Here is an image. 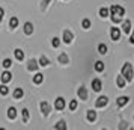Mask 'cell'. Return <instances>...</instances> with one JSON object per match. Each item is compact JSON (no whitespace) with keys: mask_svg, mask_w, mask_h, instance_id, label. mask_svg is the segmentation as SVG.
Listing matches in <instances>:
<instances>
[{"mask_svg":"<svg viewBox=\"0 0 134 130\" xmlns=\"http://www.w3.org/2000/svg\"><path fill=\"white\" fill-rule=\"evenodd\" d=\"M77 95H79L80 100H87V91H86L85 86H80L79 91H77Z\"/></svg>","mask_w":134,"mask_h":130,"instance_id":"9c48e42d","label":"cell"},{"mask_svg":"<svg viewBox=\"0 0 134 130\" xmlns=\"http://www.w3.org/2000/svg\"><path fill=\"white\" fill-rule=\"evenodd\" d=\"M81 26H83V29H89V27H91V20L89 18H83Z\"/></svg>","mask_w":134,"mask_h":130,"instance_id":"f546056e","label":"cell"},{"mask_svg":"<svg viewBox=\"0 0 134 130\" xmlns=\"http://www.w3.org/2000/svg\"><path fill=\"white\" fill-rule=\"evenodd\" d=\"M50 2H51V0H44V3H50Z\"/></svg>","mask_w":134,"mask_h":130,"instance_id":"8d00e7d4","label":"cell"},{"mask_svg":"<svg viewBox=\"0 0 134 130\" xmlns=\"http://www.w3.org/2000/svg\"><path fill=\"white\" fill-rule=\"evenodd\" d=\"M121 74L125 77V80H127V82H131V80H133V77H134V70H133V67H131V64H128V62H125V64H124Z\"/></svg>","mask_w":134,"mask_h":130,"instance_id":"6da1fadb","label":"cell"},{"mask_svg":"<svg viewBox=\"0 0 134 130\" xmlns=\"http://www.w3.org/2000/svg\"><path fill=\"white\" fill-rule=\"evenodd\" d=\"M38 67H39V61H35V59H30L29 64H27V70L29 71H36Z\"/></svg>","mask_w":134,"mask_h":130,"instance_id":"52a82bcc","label":"cell"},{"mask_svg":"<svg viewBox=\"0 0 134 130\" xmlns=\"http://www.w3.org/2000/svg\"><path fill=\"white\" fill-rule=\"evenodd\" d=\"M109 14H110V9H107V8H101V9H99V15H101L103 18H105Z\"/></svg>","mask_w":134,"mask_h":130,"instance_id":"83f0119b","label":"cell"},{"mask_svg":"<svg viewBox=\"0 0 134 130\" xmlns=\"http://www.w3.org/2000/svg\"><path fill=\"white\" fill-rule=\"evenodd\" d=\"M110 37L113 41H119V38H121V30L118 29V27H111V30H110Z\"/></svg>","mask_w":134,"mask_h":130,"instance_id":"5b68a950","label":"cell"},{"mask_svg":"<svg viewBox=\"0 0 134 130\" xmlns=\"http://www.w3.org/2000/svg\"><path fill=\"white\" fill-rule=\"evenodd\" d=\"M86 118H87V121H89V123H93V121L97 119V112H95V111H87Z\"/></svg>","mask_w":134,"mask_h":130,"instance_id":"9a60e30c","label":"cell"},{"mask_svg":"<svg viewBox=\"0 0 134 130\" xmlns=\"http://www.w3.org/2000/svg\"><path fill=\"white\" fill-rule=\"evenodd\" d=\"M17 26H18V18L17 17H12V18L9 20V27L11 29H15Z\"/></svg>","mask_w":134,"mask_h":130,"instance_id":"7402d4cb","label":"cell"},{"mask_svg":"<svg viewBox=\"0 0 134 130\" xmlns=\"http://www.w3.org/2000/svg\"><path fill=\"white\" fill-rule=\"evenodd\" d=\"M11 65H12V61H11V59H5V61H3V67H5V68H11Z\"/></svg>","mask_w":134,"mask_h":130,"instance_id":"836d02e7","label":"cell"},{"mask_svg":"<svg viewBox=\"0 0 134 130\" xmlns=\"http://www.w3.org/2000/svg\"><path fill=\"white\" fill-rule=\"evenodd\" d=\"M8 92H9V88H8L5 83H3V85L0 86V94H2V95H6Z\"/></svg>","mask_w":134,"mask_h":130,"instance_id":"4dcf8cb0","label":"cell"},{"mask_svg":"<svg viewBox=\"0 0 134 130\" xmlns=\"http://www.w3.org/2000/svg\"><path fill=\"white\" fill-rule=\"evenodd\" d=\"M111 21L113 23H119V21H122V15H118V14H111Z\"/></svg>","mask_w":134,"mask_h":130,"instance_id":"f1b7e54d","label":"cell"},{"mask_svg":"<svg viewBox=\"0 0 134 130\" xmlns=\"http://www.w3.org/2000/svg\"><path fill=\"white\" fill-rule=\"evenodd\" d=\"M50 111H51V107L47 101H41V112H42L44 115H48Z\"/></svg>","mask_w":134,"mask_h":130,"instance_id":"8fae6325","label":"cell"},{"mask_svg":"<svg viewBox=\"0 0 134 130\" xmlns=\"http://www.w3.org/2000/svg\"><path fill=\"white\" fill-rule=\"evenodd\" d=\"M3 15H5V11H3V8H0V23L3 20Z\"/></svg>","mask_w":134,"mask_h":130,"instance_id":"e575fe53","label":"cell"},{"mask_svg":"<svg viewBox=\"0 0 134 130\" xmlns=\"http://www.w3.org/2000/svg\"><path fill=\"white\" fill-rule=\"evenodd\" d=\"M42 80H44V74H41V73H36L33 76V83L39 85V83H42Z\"/></svg>","mask_w":134,"mask_h":130,"instance_id":"e0dca14e","label":"cell"},{"mask_svg":"<svg viewBox=\"0 0 134 130\" xmlns=\"http://www.w3.org/2000/svg\"><path fill=\"white\" fill-rule=\"evenodd\" d=\"M21 117H23V123H27L29 121V111L27 109H23L21 111Z\"/></svg>","mask_w":134,"mask_h":130,"instance_id":"484cf974","label":"cell"},{"mask_svg":"<svg viewBox=\"0 0 134 130\" xmlns=\"http://www.w3.org/2000/svg\"><path fill=\"white\" fill-rule=\"evenodd\" d=\"M54 107L57 111H63L65 109V98L63 97H57L54 101Z\"/></svg>","mask_w":134,"mask_h":130,"instance_id":"277c9868","label":"cell"},{"mask_svg":"<svg viewBox=\"0 0 134 130\" xmlns=\"http://www.w3.org/2000/svg\"><path fill=\"white\" fill-rule=\"evenodd\" d=\"M15 117H17V109L15 107H9L8 109V118L9 119H14Z\"/></svg>","mask_w":134,"mask_h":130,"instance_id":"d6986e66","label":"cell"},{"mask_svg":"<svg viewBox=\"0 0 134 130\" xmlns=\"http://www.w3.org/2000/svg\"><path fill=\"white\" fill-rule=\"evenodd\" d=\"M95 70H97L98 73L104 71V62H101V61H97V62H95Z\"/></svg>","mask_w":134,"mask_h":130,"instance_id":"603a6c76","label":"cell"},{"mask_svg":"<svg viewBox=\"0 0 134 130\" xmlns=\"http://www.w3.org/2000/svg\"><path fill=\"white\" fill-rule=\"evenodd\" d=\"M125 82H127V80H125V77H124L122 74L116 77V85H118L119 88H124V86H125Z\"/></svg>","mask_w":134,"mask_h":130,"instance_id":"2e32d148","label":"cell"},{"mask_svg":"<svg viewBox=\"0 0 134 130\" xmlns=\"http://www.w3.org/2000/svg\"><path fill=\"white\" fill-rule=\"evenodd\" d=\"M122 30L125 32V33H130V32H131V20H125V21H124Z\"/></svg>","mask_w":134,"mask_h":130,"instance_id":"4fadbf2b","label":"cell"},{"mask_svg":"<svg viewBox=\"0 0 134 130\" xmlns=\"http://www.w3.org/2000/svg\"><path fill=\"white\" fill-rule=\"evenodd\" d=\"M57 61H59V64H69V58H68L66 53H62V55H59V58H57Z\"/></svg>","mask_w":134,"mask_h":130,"instance_id":"5bb4252c","label":"cell"},{"mask_svg":"<svg viewBox=\"0 0 134 130\" xmlns=\"http://www.w3.org/2000/svg\"><path fill=\"white\" fill-rule=\"evenodd\" d=\"M72 39H74V35H72V32L71 30H65L63 32V41L66 44H71L72 43Z\"/></svg>","mask_w":134,"mask_h":130,"instance_id":"ba28073f","label":"cell"},{"mask_svg":"<svg viewBox=\"0 0 134 130\" xmlns=\"http://www.w3.org/2000/svg\"><path fill=\"white\" fill-rule=\"evenodd\" d=\"M130 101V98H128L127 95H122V97H119V98L116 100V105L119 106V107H122V106H125Z\"/></svg>","mask_w":134,"mask_h":130,"instance_id":"7c38bea8","label":"cell"},{"mask_svg":"<svg viewBox=\"0 0 134 130\" xmlns=\"http://www.w3.org/2000/svg\"><path fill=\"white\" fill-rule=\"evenodd\" d=\"M54 129H57V130H66V126H65V121L62 119V121H59V123L54 126Z\"/></svg>","mask_w":134,"mask_h":130,"instance_id":"4316f807","label":"cell"},{"mask_svg":"<svg viewBox=\"0 0 134 130\" xmlns=\"http://www.w3.org/2000/svg\"><path fill=\"white\" fill-rule=\"evenodd\" d=\"M48 64H50V61H48V58H47V56H41V58H39V65L47 67Z\"/></svg>","mask_w":134,"mask_h":130,"instance_id":"cb8c5ba5","label":"cell"},{"mask_svg":"<svg viewBox=\"0 0 134 130\" xmlns=\"http://www.w3.org/2000/svg\"><path fill=\"white\" fill-rule=\"evenodd\" d=\"M59 44H60V41H59V38H57V37H54V38H53V41H51V45H53L54 49H57V47H59Z\"/></svg>","mask_w":134,"mask_h":130,"instance_id":"d6a6232c","label":"cell"},{"mask_svg":"<svg viewBox=\"0 0 134 130\" xmlns=\"http://www.w3.org/2000/svg\"><path fill=\"white\" fill-rule=\"evenodd\" d=\"M107 103H109V98H107L105 95H101V97H98L97 98L95 106H97V107H104V106H107Z\"/></svg>","mask_w":134,"mask_h":130,"instance_id":"3957f363","label":"cell"},{"mask_svg":"<svg viewBox=\"0 0 134 130\" xmlns=\"http://www.w3.org/2000/svg\"><path fill=\"white\" fill-rule=\"evenodd\" d=\"M15 58H17L18 61H23V59H24V53H23L21 49H15Z\"/></svg>","mask_w":134,"mask_h":130,"instance_id":"44dd1931","label":"cell"},{"mask_svg":"<svg viewBox=\"0 0 134 130\" xmlns=\"http://www.w3.org/2000/svg\"><path fill=\"white\" fill-rule=\"evenodd\" d=\"M23 95H24V92H23V89H21V88H17V89L14 91V98L18 100V98H21Z\"/></svg>","mask_w":134,"mask_h":130,"instance_id":"ffe728a7","label":"cell"},{"mask_svg":"<svg viewBox=\"0 0 134 130\" xmlns=\"http://www.w3.org/2000/svg\"><path fill=\"white\" fill-rule=\"evenodd\" d=\"M0 79H2V82H3V83H8V82L12 80V74H11L9 71H3V73H2V76H0Z\"/></svg>","mask_w":134,"mask_h":130,"instance_id":"30bf717a","label":"cell"},{"mask_svg":"<svg viewBox=\"0 0 134 130\" xmlns=\"http://www.w3.org/2000/svg\"><path fill=\"white\" fill-rule=\"evenodd\" d=\"M130 43H131V44H134V32H133V35L130 37Z\"/></svg>","mask_w":134,"mask_h":130,"instance_id":"d590c367","label":"cell"},{"mask_svg":"<svg viewBox=\"0 0 134 130\" xmlns=\"http://www.w3.org/2000/svg\"><path fill=\"white\" fill-rule=\"evenodd\" d=\"M24 32L27 33V35H32V33H33V24L29 23V21L24 23Z\"/></svg>","mask_w":134,"mask_h":130,"instance_id":"ac0fdd59","label":"cell"},{"mask_svg":"<svg viewBox=\"0 0 134 130\" xmlns=\"http://www.w3.org/2000/svg\"><path fill=\"white\" fill-rule=\"evenodd\" d=\"M98 53H99V55H105V53H107V45H105V44H99V45H98Z\"/></svg>","mask_w":134,"mask_h":130,"instance_id":"d4e9b609","label":"cell"},{"mask_svg":"<svg viewBox=\"0 0 134 130\" xmlns=\"http://www.w3.org/2000/svg\"><path fill=\"white\" fill-rule=\"evenodd\" d=\"M92 89H93L95 92H99V91L103 89V83H101L99 79H93V80H92Z\"/></svg>","mask_w":134,"mask_h":130,"instance_id":"8992f818","label":"cell"},{"mask_svg":"<svg viewBox=\"0 0 134 130\" xmlns=\"http://www.w3.org/2000/svg\"><path fill=\"white\" fill-rule=\"evenodd\" d=\"M68 107H69V111H75V109H77V101H75V100H71Z\"/></svg>","mask_w":134,"mask_h":130,"instance_id":"1f68e13d","label":"cell"},{"mask_svg":"<svg viewBox=\"0 0 134 130\" xmlns=\"http://www.w3.org/2000/svg\"><path fill=\"white\" fill-rule=\"evenodd\" d=\"M110 14H118V15H122L124 17V14H125V9L119 5H113V6L110 8Z\"/></svg>","mask_w":134,"mask_h":130,"instance_id":"7a4b0ae2","label":"cell"}]
</instances>
